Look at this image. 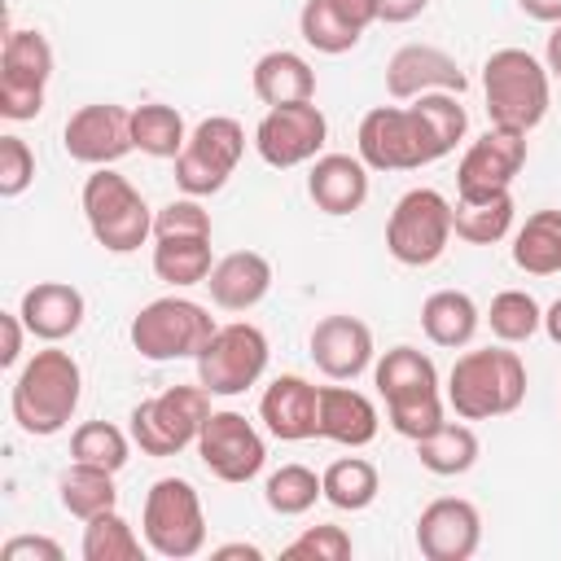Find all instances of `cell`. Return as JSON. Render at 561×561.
Instances as JSON below:
<instances>
[{"instance_id":"6da1fadb","label":"cell","mask_w":561,"mask_h":561,"mask_svg":"<svg viewBox=\"0 0 561 561\" xmlns=\"http://www.w3.org/2000/svg\"><path fill=\"white\" fill-rule=\"evenodd\" d=\"M79 394H83V373H79L75 355L48 346V351H35L26 359V368L18 373L9 408H13V421L22 425V434L53 438L70 425Z\"/></svg>"},{"instance_id":"7a4b0ae2","label":"cell","mask_w":561,"mask_h":561,"mask_svg":"<svg viewBox=\"0 0 561 561\" xmlns=\"http://www.w3.org/2000/svg\"><path fill=\"white\" fill-rule=\"evenodd\" d=\"M377 394L386 399V421L403 438H425L443 425V394H438V368L416 346H390L377 359Z\"/></svg>"},{"instance_id":"3957f363","label":"cell","mask_w":561,"mask_h":561,"mask_svg":"<svg viewBox=\"0 0 561 561\" xmlns=\"http://www.w3.org/2000/svg\"><path fill=\"white\" fill-rule=\"evenodd\" d=\"M526 399V364L517 351L486 346V351H465L451 373H447V403L456 408L460 421H491L517 412Z\"/></svg>"},{"instance_id":"277c9868","label":"cell","mask_w":561,"mask_h":561,"mask_svg":"<svg viewBox=\"0 0 561 561\" xmlns=\"http://www.w3.org/2000/svg\"><path fill=\"white\" fill-rule=\"evenodd\" d=\"M482 96H486L491 127L530 131L543 123L552 101L548 66L526 48H495L482 66Z\"/></svg>"},{"instance_id":"5b68a950","label":"cell","mask_w":561,"mask_h":561,"mask_svg":"<svg viewBox=\"0 0 561 561\" xmlns=\"http://www.w3.org/2000/svg\"><path fill=\"white\" fill-rule=\"evenodd\" d=\"M355 145H359V158H364L368 171H416V167H430V162L447 158L416 105H377V110H368L359 118Z\"/></svg>"},{"instance_id":"8992f818","label":"cell","mask_w":561,"mask_h":561,"mask_svg":"<svg viewBox=\"0 0 561 561\" xmlns=\"http://www.w3.org/2000/svg\"><path fill=\"white\" fill-rule=\"evenodd\" d=\"M83 219L96 245H105L110 254H131L153 232V210L145 206L140 188L110 167H96L83 180Z\"/></svg>"},{"instance_id":"52a82bcc","label":"cell","mask_w":561,"mask_h":561,"mask_svg":"<svg viewBox=\"0 0 561 561\" xmlns=\"http://www.w3.org/2000/svg\"><path fill=\"white\" fill-rule=\"evenodd\" d=\"M215 329L219 324L202 302L171 294V298H153L149 307H140L131 316V346L153 364L197 359V351L210 342Z\"/></svg>"},{"instance_id":"ba28073f","label":"cell","mask_w":561,"mask_h":561,"mask_svg":"<svg viewBox=\"0 0 561 561\" xmlns=\"http://www.w3.org/2000/svg\"><path fill=\"white\" fill-rule=\"evenodd\" d=\"M206 416H210V390L202 381L167 386L162 394L131 408V443L145 456H175L188 443H197Z\"/></svg>"},{"instance_id":"9c48e42d","label":"cell","mask_w":561,"mask_h":561,"mask_svg":"<svg viewBox=\"0 0 561 561\" xmlns=\"http://www.w3.org/2000/svg\"><path fill=\"white\" fill-rule=\"evenodd\" d=\"M140 530L149 552L167 557V561H188L206 548V517H202V500L193 491V482L184 478H158L145 495V513H140Z\"/></svg>"},{"instance_id":"30bf717a","label":"cell","mask_w":561,"mask_h":561,"mask_svg":"<svg viewBox=\"0 0 561 561\" xmlns=\"http://www.w3.org/2000/svg\"><path fill=\"white\" fill-rule=\"evenodd\" d=\"M451 202L438 188H408L386 219V250L403 267H430L451 241Z\"/></svg>"},{"instance_id":"8fae6325","label":"cell","mask_w":561,"mask_h":561,"mask_svg":"<svg viewBox=\"0 0 561 561\" xmlns=\"http://www.w3.org/2000/svg\"><path fill=\"white\" fill-rule=\"evenodd\" d=\"M245 153V127L228 114H210L188 131V145L175 158V184L188 197H210L228 184Z\"/></svg>"},{"instance_id":"7c38bea8","label":"cell","mask_w":561,"mask_h":561,"mask_svg":"<svg viewBox=\"0 0 561 561\" xmlns=\"http://www.w3.org/2000/svg\"><path fill=\"white\" fill-rule=\"evenodd\" d=\"M267 368V337L259 324L232 320L210 333V342L197 351V381L210 394H241L250 390Z\"/></svg>"},{"instance_id":"4fadbf2b","label":"cell","mask_w":561,"mask_h":561,"mask_svg":"<svg viewBox=\"0 0 561 561\" xmlns=\"http://www.w3.org/2000/svg\"><path fill=\"white\" fill-rule=\"evenodd\" d=\"M53 79V48L39 31H9L0 53V114L26 123L44 110V88Z\"/></svg>"},{"instance_id":"5bb4252c","label":"cell","mask_w":561,"mask_h":561,"mask_svg":"<svg viewBox=\"0 0 561 561\" xmlns=\"http://www.w3.org/2000/svg\"><path fill=\"white\" fill-rule=\"evenodd\" d=\"M329 140V123L320 114V105L311 101H294V105H272L259 127H254V149L267 167L289 171L298 162H311Z\"/></svg>"},{"instance_id":"9a60e30c","label":"cell","mask_w":561,"mask_h":561,"mask_svg":"<svg viewBox=\"0 0 561 561\" xmlns=\"http://www.w3.org/2000/svg\"><path fill=\"white\" fill-rule=\"evenodd\" d=\"M526 167V131L486 127L456 167V197H495L508 193Z\"/></svg>"},{"instance_id":"2e32d148","label":"cell","mask_w":561,"mask_h":561,"mask_svg":"<svg viewBox=\"0 0 561 561\" xmlns=\"http://www.w3.org/2000/svg\"><path fill=\"white\" fill-rule=\"evenodd\" d=\"M197 456L219 482H250L263 469L267 447L241 412H210L197 434Z\"/></svg>"},{"instance_id":"e0dca14e","label":"cell","mask_w":561,"mask_h":561,"mask_svg":"<svg viewBox=\"0 0 561 561\" xmlns=\"http://www.w3.org/2000/svg\"><path fill=\"white\" fill-rule=\"evenodd\" d=\"M61 145L75 162L83 167H110L118 162L123 153L136 149L131 140V110L123 105H79L70 118H66V131H61Z\"/></svg>"},{"instance_id":"ac0fdd59","label":"cell","mask_w":561,"mask_h":561,"mask_svg":"<svg viewBox=\"0 0 561 561\" xmlns=\"http://www.w3.org/2000/svg\"><path fill=\"white\" fill-rule=\"evenodd\" d=\"M482 543V517L469 500L443 495L416 517V548L425 561H469Z\"/></svg>"},{"instance_id":"d6986e66","label":"cell","mask_w":561,"mask_h":561,"mask_svg":"<svg viewBox=\"0 0 561 561\" xmlns=\"http://www.w3.org/2000/svg\"><path fill=\"white\" fill-rule=\"evenodd\" d=\"M469 79L456 66L451 53L434 48V44H403L390 61H386V92L394 101H416L425 92H465Z\"/></svg>"},{"instance_id":"ffe728a7","label":"cell","mask_w":561,"mask_h":561,"mask_svg":"<svg viewBox=\"0 0 561 561\" xmlns=\"http://www.w3.org/2000/svg\"><path fill=\"white\" fill-rule=\"evenodd\" d=\"M311 359L333 381H355L373 364V333L355 316H324L311 329Z\"/></svg>"},{"instance_id":"44dd1931","label":"cell","mask_w":561,"mask_h":561,"mask_svg":"<svg viewBox=\"0 0 561 561\" xmlns=\"http://www.w3.org/2000/svg\"><path fill=\"white\" fill-rule=\"evenodd\" d=\"M316 412H320V390H316L307 377H298V373L276 377V381L263 390V399H259V416H263L267 434L280 438V443L320 438Z\"/></svg>"},{"instance_id":"7402d4cb","label":"cell","mask_w":561,"mask_h":561,"mask_svg":"<svg viewBox=\"0 0 561 561\" xmlns=\"http://www.w3.org/2000/svg\"><path fill=\"white\" fill-rule=\"evenodd\" d=\"M26 333H35L39 342H61L70 333H79L83 324V294L66 280H39L22 294V307H18Z\"/></svg>"},{"instance_id":"603a6c76","label":"cell","mask_w":561,"mask_h":561,"mask_svg":"<svg viewBox=\"0 0 561 561\" xmlns=\"http://www.w3.org/2000/svg\"><path fill=\"white\" fill-rule=\"evenodd\" d=\"M316 430L320 438L329 443H342V447H368L381 430V416H377V403L351 386H324L320 390V412H316Z\"/></svg>"},{"instance_id":"cb8c5ba5","label":"cell","mask_w":561,"mask_h":561,"mask_svg":"<svg viewBox=\"0 0 561 561\" xmlns=\"http://www.w3.org/2000/svg\"><path fill=\"white\" fill-rule=\"evenodd\" d=\"M206 285H210V302L215 307H224V311H250L272 289V263L259 250H237V254H224L210 267Z\"/></svg>"},{"instance_id":"d4e9b609","label":"cell","mask_w":561,"mask_h":561,"mask_svg":"<svg viewBox=\"0 0 561 561\" xmlns=\"http://www.w3.org/2000/svg\"><path fill=\"white\" fill-rule=\"evenodd\" d=\"M307 193L324 215H351L368 197V167L351 153H320L307 175Z\"/></svg>"},{"instance_id":"484cf974","label":"cell","mask_w":561,"mask_h":561,"mask_svg":"<svg viewBox=\"0 0 561 561\" xmlns=\"http://www.w3.org/2000/svg\"><path fill=\"white\" fill-rule=\"evenodd\" d=\"M254 96L272 110V105H294V101H311L316 96V70L307 66V57L289 53V48H272L254 61Z\"/></svg>"},{"instance_id":"4316f807","label":"cell","mask_w":561,"mask_h":561,"mask_svg":"<svg viewBox=\"0 0 561 561\" xmlns=\"http://www.w3.org/2000/svg\"><path fill=\"white\" fill-rule=\"evenodd\" d=\"M482 316H478V302L465 294V289H438L421 302V329L434 346H469L473 333H478Z\"/></svg>"},{"instance_id":"83f0119b","label":"cell","mask_w":561,"mask_h":561,"mask_svg":"<svg viewBox=\"0 0 561 561\" xmlns=\"http://www.w3.org/2000/svg\"><path fill=\"white\" fill-rule=\"evenodd\" d=\"M513 263L526 276H557L561 272V210H535L513 232Z\"/></svg>"},{"instance_id":"f1b7e54d","label":"cell","mask_w":561,"mask_h":561,"mask_svg":"<svg viewBox=\"0 0 561 561\" xmlns=\"http://www.w3.org/2000/svg\"><path fill=\"white\" fill-rule=\"evenodd\" d=\"M451 228L469 245H495L513 228V193L495 197H456L451 206Z\"/></svg>"},{"instance_id":"f546056e","label":"cell","mask_w":561,"mask_h":561,"mask_svg":"<svg viewBox=\"0 0 561 561\" xmlns=\"http://www.w3.org/2000/svg\"><path fill=\"white\" fill-rule=\"evenodd\" d=\"M416 460L438 473V478H456V473H469L478 465V434L469 425H451L443 421L434 434L416 438Z\"/></svg>"},{"instance_id":"4dcf8cb0","label":"cell","mask_w":561,"mask_h":561,"mask_svg":"<svg viewBox=\"0 0 561 561\" xmlns=\"http://www.w3.org/2000/svg\"><path fill=\"white\" fill-rule=\"evenodd\" d=\"M320 486H324V500L342 513H359L377 500L381 491V478H377V465L364 460V456H342L333 460L324 473H320Z\"/></svg>"},{"instance_id":"1f68e13d","label":"cell","mask_w":561,"mask_h":561,"mask_svg":"<svg viewBox=\"0 0 561 561\" xmlns=\"http://www.w3.org/2000/svg\"><path fill=\"white\" fill-rule=\"evenodd\" d=\"M131 140L149 158H180V149L188 145V131H184V118L175 105L145 101L131 110Z\"/></svg>"},{"instance_id":"d6a6232c","label":"cell","mask_w":561,"mask_h":561,"mask_svg":"<svg viewBox=\"0 0 561 561\" xmlns=\"http://www.w3.org/2000/svg\"><path fill=\"white\" fill-rule=\"evenodd\" d=\"M210 237H167L153 245V272L158 280L184 289V285H206L210 276Z\"/></svg>"},{"instance_id":"836d02e7","label":"cell","mask_w":561,"mask_h":561,"mask_svg":"<svg viewBox=\"0 0 561 561\" xmlns=\"http://www.w3.org/2000/svg\"><path fill=\"white\" fill-rule=\"evenodd\" d=\"M57 491H61V508L75 513V517H83V522L118 504L114 473L110 469H96V465H79V460H70V469L57 482Z\"/></svg>"},{"instance_id":"e575fe53","label":"cell","mask_w":561,"mask_h":561,"mask_svg":"<svg viewBox=\"0 0 561 561\" xmlns=\"http://www.w3.org/2000/svg\"><path fill=\"white\" fill-rule=\"evenodd\" d=\"M145 548L149 543H140V535L118 508H105L83 526V561H140Z\"/></svg>"},{"instance_id":"d590c367","label":"cell","mask_w":561,"mask_h":561,"mask_svg":"<svg viewBox=\"0 0 561 561\" xmlns=\"http://www.w3.org/2000/svg\"><path fill=\"white\" fill-rule=\"evenodd\" d=\"M298 31H302V39H307L316 53H329V57L351 53V48L359 44V35H364V31H355V26L342 18V9H337L333 0H307L302 13H298Z\"/></svg>"},{"instance_id":"8d00e7d4","label":"cell","mask_w":561,"mask_h":561,"mask_svg":"<svg viewBox=\"0 0 561 561\" xmlns=\"http://www.w3.org/2000/svg\"><path fill=\"white\" fill-rule=\"evenodd\" d=\"M486 324L500 342L517 346V342H530L539 329H543V307L526 294V289H500L491 298V311H486Z\"/></svg>"},{"instance_id":"74e56055","label":"cell","mask_w":561,"mask_h":561,"mask_svg":"<svg viewBox=\"0 0 561 561\" xmlns=\"http://www.w3.org/2000/svg\"><path fill=\"white\" fill-rule=\"evenodd\" d=\"M127 434L110 421H83L75 434H70V460L79 465H96V469H110L118 473L127 465Z\"/></svg>"},{"instance_id":"f35d334b","label":"cell","mask_w":561,"mask_h":561,"mask_svg":"<svg viewBox=\"0 0 561 561\" xmlns=\"http://www.w3.org/2000/svg\"><path fill=\"white\" fill-rule=\"evenodd\" d=\"M263 500H267L272 513L298 517V513H307L316 500H324V486H320V478H316L307 465H280V469L267 478Z\"/></svg>"},{"instance_id":"ab89813d","label":"cell","mask_w":561,"mask_h":561,"mask_svg":"<svg viewBox=\"0 0 561 561\" xmlns=\"http://www.w3.org/2000/svg\"><path fill=\"white\" fill-rule=\"evenodd\" d=\"M355 548H351V535L342 530V526H307L294 543H285L280 548V557H289V561H346Z\"/></svg>"},{"instance_id":"60d3db41","label":"cell","mask_w":561,"mask_h":561,"mask_svg":"<svg viewBox=\"0 0 561 561\" xmlns=\"http://www.w3.org/2000/svg\"><path fill=\"white\" fill-rule=\"evenodd\" d=\"M167 237H210V215L202 210L197 197H175L153 215V241Z\"/></svg>"},{"instance_id":"b9f144b4","label":"cell","mask_w":561,"mask_h":561,"mask_svg":"<svg viewBox=\"0 0 561 561\" xmlns=\"http://www.w3.org/2000/svg\"><path fill=\"white\" fill-rule=\"evenodd\" d=\"M35 180V153L22 136H0V197H22Z\"/></svg>"},{"instance_id":"7bdbcfd3","label":"cell","mask_w":561,"mask_h":561,"mask_svg":"<svg viewBox=\"0 0 561 561\" xmlns=\"http://www.w3.org/2000/svg\"><path fill=\"white\" fill-rule=\"evenodd\" d=\"M4 561H61V543L57 539H44V535H13L4 548H0Z\"/></svg>"},{"instance_id":"ee69618b","label":"cell","mask_w":561,"mask_h":561,"mask_svg":"<svg viewBox=\"0 0 561 561\" xmlns=\"http://www.w3.org/2000/svg\"><path fill=\"white\" fill-rule=\"evenodd\" d=\"M22 329H26V324H22L18 311H4V316H0V333H4V342H0V364H4V368H13L18 355H22Z\"/></svg>"},{"instance_id":"f6af8a7d","label":"cell","mask_w":561,"mask_h":561,"mask_svg":"<svg viewBox=\"0 0 561 561\" xmlns=\"http://www.w3.org/2000/svg\"><path fill=\"white\" fill-rule=\"evenodd\" d=\"M342 9V18L355 26V31H368L373 22H381V0H333Z\"/></svg>"},{"instance_id":"bcb514c9","label":"cell","mask_w":561,"mask_h":561,"mask_svg":"<svg viewBox=\"0 0 561 561\" xmlns=\"http://www.w3.org/2000/svg\"><path fill=\"white\" fill-rule=\"evenodd\" d=\"M430 0H381V22H412L425 13Z\"/></svg>"},{"instance_id":"7dc6e473","label":"cell","mask_w":561,"mask_h":561,"mask_svg":"<svg viewBox=\"0 0 561 561\" xmlns=\"http://www.w3.org/2000/svg\"><path fill=\"white\" fill-rule=\"evenodd\" d=\"M522 4V13L526 18H535V22H561V0H517Z\"/></svg>"},{"instance_id":"c3c4849f","label":"cell","mask_w":561,"mask_h":561,"mask_svg":"<svg viewBox=\"0 0 561 561\" xmlns=\"http://www.w3.org/2000/svg\"><path fill=\"white\" fill-rule=\"evenodd\" d=\"M543 66H548V75H557V79H561V22H557V26H552V35H548Z\"/></svg>"},{"instance_id":"681fc988","label":"cell","mask_w":561,"mask_h":561,"mask_svg":"<svg viewBox=\"0 0 561 561\" xmlns=\"http://www.w3.org/2000/svg\"><path fill=\"white\" fill-rule=\"evenodd\" d=\"M215 557H245V561H263V548H254V543H224V548H215Z\"/></svg>"},{"instance_id":"f907efd6","label":"cell","mask_w":561,"mask_h":561,"mask_svg":"<svg viewBox=\"0 0 561 561\" xmlns=\"http://www.w3.org/2000/svg\"><path fill=\"white\" fill-rule=\"evenodd\" d=\"M543 333H548V337L561 346V298H557V302L543 311Z\"/></svg>"}]
</instances>
